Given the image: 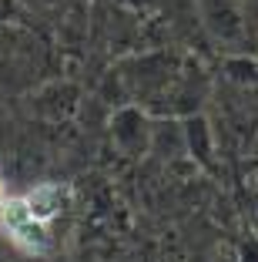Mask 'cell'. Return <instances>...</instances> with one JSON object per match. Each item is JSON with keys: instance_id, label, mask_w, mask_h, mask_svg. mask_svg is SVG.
<instances>
[{"instance_id": "6da1fadb", "label": "cell", "mask_w": 258, "mask_h": 262, "mask_svg": "<svg viewBox=\"0 0 258 262\" xmlns=\"http://www.w3.org/2000/svg\"><path fill=\"white\" fill-rule=\"evenodd\" d=\"M0 225L10 239L27 252H44L47 249V229L40 219H34V212L27 208L24 199H7L0 202Z\"/></svg>"}, {"instance_id": "7a4b0ae2", "label": "cell", "mask_w": 258, "mask_h": 262, "mask_svg": "<svg viewBox=\"0 0 258 262\" xmlns=\"http://www.w3.org/2000/svg\"><path fill=\"white\" fill-rule=\"evenodd\" d=\"M24 202H27V208L34 212V219H40V222H51V219L61 215V208H64V192L54 185V182H44V185H37Z\"/></svg>"}, {"instance_id": "3957f363", "label": "cell", "mask_w": 258, "mask_h": 262, "mask_svg": "<svg viewBox=\"0 0 258 262\" xmlns=\"http://www.w3.org/2000/svg\"><path fill=\"white\" fill-rule=\"evenodd\" d=\"M0 199H4V185H0Z\"/></svg>"}]
</instances>
